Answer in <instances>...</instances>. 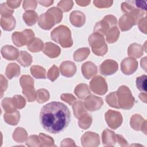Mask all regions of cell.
<instances>
[{
  "label": "cell",
  "mask_w": 147,
  "mask_h": 147,
  "mask_svg": "<svg viewBox=\"0 0 147 147\" xmlns=\"http://www.w3.org/2000/svg\"><path fill=\"white\" fill-rule=\"evenodd\" d=\"M74 93L80 99H85L91 94L88 86L84 83H80L76 86L74 90Z\"/></svg>",
  "instance_id": "cb8c5ba5"
},
{
  "label": "cell",
  "mask_w": 147,
  "mask_h": 147,
  "mask_svg": "<svg viewBox=\"0 0 147 147\" xmlns=\"http://www.w3.org/2000/svg\"><path fill=\"white\" fill-rule=\"evenodd\" d=\"M116 137H117V141H118L119 145L122 146H128V144L127 141L124 139V138L121 135L116 134Z\"/></svg>",
  "instance_id": "6f0895ef"
},
{
  "label": "cell",
  "mask_w": 147,
  "mask_h": 147,
  "mask_svg": "<svg viewBox=\"0 0 147 147\" xmlns=\"http://www.w3.org/2000/svg\"><path fill=\"white\" fill-rule=\"evenodd\" d=\"M90 88L95 94L103 95L107 91V84L106 80L100 75H96L90 82Z\"/></svg>",
  "instance_id": "ba28073f"
},
{
  "label": "cell",
  "mask_w": 147,
  "mask_h": 147,
  "mask_svg": "<svg viewBox=\"0 0 147 147\" xmlns=\"http://www.w3.org/2000/svg\"><path fill=\"white\" fill-rule=\"evenodd\" d=\"M90 53L88 48H82L77 49L74 53V59L76 61H82L84 60Z\"/></svg>",
  "instance_id": "1f68e13d"
},
{
  "label": "cell",
  "mask_w": 147,
  "mask_h": 147,
  "mask_svg": "<svg viewBox=\"0 0 147 147\" xmlns=\"http://www.w3.org/2000/svg\"><path fill=\"white\" fill-rule=\"evenodd\" d=\"M61 99L72 105L76 101V98L71 94H63L61 95Z\"/></svg>",
  "instance_id": "816d5d0a"
},
{
  "label": "cell",
  "mask_w": 147,
  "mask_h": 147,
  "mask_svg": "<svg viewBox=\"0 0 147 147\" xmlns=\"http://www.w3.org/2000/svg\"><path fill=\"white\" fill-rule=\"evenodd\" d=\"M137 24L135 18L130 14H125L119 20V26L123 32L130 30Z\"/></svg>",
  "instance_id": "2e32d148"
},
{
  "label": "cell",
  "mask_w": 147,
  "mask_h": 147,
  "mask_svg": "<svg viewBox=\"0 0 147 147\" xmlns=\"http://www.w3.org/2000/svg\"><path fill=\"white\" fill-rule=\"evenodd\" d=\"M13 44L21 47L25 45H28L34 38V33L31 29H25L22 32H15L12 34Z\"/></svg>",
  "instance_id": "8992f818"
},
{
  "label": "cell",
  "mask_w": 147,
  "mask_h": 147,
  "mask_svg": "<svg viewBox=\"0 0 147 147\" xmlns=\"http://www.w3.org/2000/svg\"><path fill=\"white\" fill-rule=\"evenodd\" d=\"M14 13V9H11L8 6L6 2L3 3L0 6V13L2 17H8L12 16Z\"/></svg>",
  "instance_id": "ee69618b"
},
{
  "label": "cell",
  "mask_w": 147,
  "mask_h": 147,
  "mask_svg": "<svg viewBox=\"0 0 147 147\" xmlns=\"http://www.w3.org/2000/svg\"><path fill=\"white\" fill-rule=\"evenodd\" d=\"M118 68V63L111 59L104 61L100 65V73L105 76H109L115 73Z\"/></svg>",
  "instance_id": "9a60e30c"
},
{
  "label": "cell",
  "mask_w": 147,
  "mask_h": 147,
  "mask_svg": "<svg viewBox=\"0 0 147 147\" xmlns=\"http://www.w3.org/2000/svg\"><path fill=\"white\" fill-rule=\"evenodd\" d=\"M30 72L32 75L36 79L46 78V71L41 66L33 65L30 68Z\"/></svg>",
  "instance_id": "e575fe53"
},
{
  "label": "cell",
  "mask_w": 147,
  "mask_h": 147,
  "mask_svg": "<svg viewBox=\"0 0 147 147\" xmlns=\"http://www.w3.org/2000/svg\"><path fill=\"white\" fill-rule=\"evenodd\" d=\"M143 47L137 43L131 44L128 48L127 54L130 56L139 58L143 55Z\"/></svg>",
  "instance_id": "83f0119b"
},
{
  "label": "cell",
  "mask_w": 147,
  "mask_h": 147,
  "mask_svg": "<svg viewBox=\"0 0 147 147\" xmlns=\"http://www.w3.org/2000/svg\"><path fill=\"white\" fill-rule=\"evenodd\" d=\"M117 20L115 16L107 15L102 20L96 23L94 28V32L106 36L110 29L113 26H117Z\"/></svg>",
  "instance_id": "52a82bcc"
},
{
  "label": "cell",
  "mask_w": 147,
  "mask_h": 147,
  "mask_svg": "<svg viewBox=\"0 0 147 147\" xmlns=\"http://www.w3.org/2000/svg\"><path fill=\"white\" fill-rule=\"evenodd\" d=\"M2 108L6 113H13L16 111V108L14 106L13 99L11 98H5L1 103Z\"/></svg>",
  "instance_id": "74e56055"
},
{
  "label": "cell",
  "mask_w": 147,
  "mask_h": 147,
  "mask_svg": "<svg viewBox=\"0 0 147 147\" xmlns=\"http://www.w3.org/2000/svg\"><path fill=\"white\" fill-rule=\"evenodd\" d=\"M70 119L69 109L59 102H52L44 105L40 113V121L42 127L53 134L63 131L68 126Z\"/></svg>",
  "instance_id": "6da1fadb"
},
{
  "label": "cell",
  "mask_w": 147,
  "mask_h": 147,
  "mask_svg": "<svg viewBox=\"0 0 147 147\" xmlns=\"http://www.w3.org/2000/svg\"><path fill=\"white\" fill-rule=\"evenodd\" d=\"M22 94L29 102L36 99L37 91L34 88V80L29 75H22L20 79Z\"/></svg>",
  "instance_id": "5b68a950"
},
{
  "label": "cell",
  "mask_w": 147,
  "mask_h": 147,
  "mask_svg": "<svg viewBox=\"0 0 147 147\" xmlns=\"http://www.w3.org/2000/svg\"><path fill=\"white\" fill-rule=\"evenodd\" d=\"M40 140V146H55L54 140L51 137L45 135L44 133H40L38 135Z\"/></svg>",
  "instance_id": "ab89813d"
},
{
  "label": "cell",
  "mask_w": 147,
  "mask_h": 147,
  "mask_svg": "<svg viewBox=\"0 0 147 147\" xmlns=\"http://www.w3.org/2000/svg\"><path fill=\"white\" fill-rule=\"evenodd\" d=\"M13 102L16 109H21L24 108L26 105V100L25 98L20 95H14L13 98Z\"/></svg>",
  "instance_id": "7bdbcfd3"
},
{
  "label": "cell",
  "mask_w": 147,
  "mask_h": 147,
  "mask_svg": "<svg viewBox=\"0 0 147 147\" xmlns=\"http://www.w3.org/2000/svg\"><path fill=\"white\" fill-rule=\"evenodd\" d=\"M146 75L137 77L136 79V86L137 88L144 92H146Z\"/></svg>",
  "instance_id": "60d3db41"
},
{
  "label": "cell",
  "mask_w": 147,
  "mask_h": 147,
  "mask_svg": "<svg viewBox=\"0 0 147 147\" xmlns=\"http://www.w3.org/2000/svg\"><path fill=\"white\" fill-rule=\"evenodd\" d=\"M27 47L30 52H38L42 49L44 44L42 40L40 38H34V40L28 45H27Z\"/></svg>",
  "instance_id": "8d00e7d4"
},
{
  "label": "cell",
  "mask_w": 147,
  "mask_h": 147,
  "mask_svg": "<svg viewBox=\"0 0 147 147\" xmlns=\"http://www.w3.org/2000/svg\"><path fill=\"white\" fill-rule=\"evenodd\" d=\"M78 119V125L79 127L84 130L89 128L92 122V117L87 113L81 115Z\"/></svg>",
  "instance_id": "836d02e7"
},
{
  "label": "cell",
  "mask_w": 147,
  "mask_h": 147,
  "mask_svg": "<svg viewBox=\"0 0 147 147\" xmlns=\"http://www.w3.org/2000/svg\"><path fill=\"white\" fill-rule=\"evenodd\" d=\"M4 121L9 125H16L18 123L20 118V114L18 111L13 113H6L3 115Z\"/></svg>",
  "instance_id": "f1b7e54d"
},
{
  "label": "cell",
  "mask_w": 147,
  "mask_h": 147,
  "mask_svg": "<svg viewBox=\"0 0 147 147\" xmlns=\"http://www.w3.org/2000/svg\"><path fill=\"white\" fill-rule=\"evenodd\" d=\"M76 3L80 6H86L90 3V1H76Z\"/></svg>",
  "instance_id": "94428289"
},
{
  "label": "cell",
  "mask_w": 147,
  "mask_h": 147,
  "mask_svg": "<svg viewBox=\"0 0 147 147\" xmlns=\"http://www.w3.org/2000/svg\"><path fill=\"white\" fill-rule=\"evenodd\" d=\"M59 75V71L57 67L53 65L48 71L47 77L52 82L55 81Z\"/></svg>",
  "instance_id": "bcb514c9"
},
{
  "label": "cell",
  "mask_w": 147,
  "mask_h": 147,
  "mask_svg": "<svg viewBox=\"0 0 147 147\" xmlns=\"http://www.w3.org/2000/svg\"><path fill=\"white\" fill-rule=\"evenodd\" d=\"M139 98L144 103H146V92H142L139 94Z\"/></svg>",
  "instance_id": "6125c7cd"
},
{
  "label": "cell",
  "mask_w": 147,
  "mask_h": 147,
  "mask_svg": "<svg viewBox=\"0 0 147 147\" xmlns=\"http://www.w3.org/2000/svg\"><path fill=\"white\" fill-rule=\"evenodd\" d=\"M1 53L2 57L7 60H15L18 59L20 55L18 49L9 45L3 46Z\"/></svg>",
  "instance_id": "ac0fdd59"
},
{
  "label": "cell",
  "mask_w": 147,
  "mask_h": 147,
  "mask_svg": "<svg viewBox=\"0 0 147 147\" xmlns=\"http://www.w3.org/2000/svg\"><path fill=\"white\" fill-rule=\"evenodd\" d=\"M16 20L13 16L8 17H1V26L4 30H12L16 26Z\"/></svg>",
  "instance_id": "d4e9b609"
},
{
  "label": "cell",
  "mask_w": 147,
  "mask_h": 147,
  "mask_svg": "<svg viewBox=\"0 0 147 147\" xmlns=\"http://www.w3.org/2000/svg\"><path fill=\"white\" fill-rule=\"evenodd\" d=\"M94 5L98 7V8H105V7H110L113 3V1H102V0H99V1H94L93 2Z\"/></svg>",
  "instance_id": "f907efd6"
},
{
  "label": "cell",
  "mask_w": 147,
  "mask_h": 147,
  "mask_svg": "<svg viewBox=\"0 0 147 147\" xmlns=\"http://www.w3.org/2000/svg\"><path fill=\"white\" fill-rule=\"evenodd\" d=\"M38 24L42 29L49 30L56 24L55 18L51 13L47 11L39 16Z\"/></svg>",
  "instance_id": "5bb4252c"
},
{
  "label": "cell",
  "mask_w": 147,
  "mask_h": 147,
  "mask_svg": "<svg viewBox=\"0 0 147 147\" xmlns=\"http://www.w3.org/2000/svg\"><path fill=\"white\" fill-rule=\"evenodd\" d=\"M37 6V2L36 1H23V8L24 10H33L36 8Z\"/></svg>",
  "instance_id": "681fc988"
},
{
  "label": "cell",
  "mask_w": 147,
  "mask_h": 147,
  "mask_svg": "<svg viewBox=\"0 0 147 147\" xmlns=\"http://www.w3.org/2000/svg\"><path fill=\"white\" fill-rule=\"evenodd\" d=\"M51 37L52 40L63 48L71 47L73 44L71 30L65 25H60L54 29L51 32Z\"/></svg>",
  "instance_id": "7a4b0ae2"
},
{
  "label": "cell",
  "mask_w": 147,
  "mask_h": 147,
  "mask_svg": "<svg viewBox=\"0 0 147 147\" xmlns=\"http://www.w3.org/2000/svg\"><path fill=\"white\" fill-rule=\"evenodd\" d=\"M120 32L117 26L111 27L106 34V41L109 43H114L116 42L119 37Z\"/></svg>",
  "instance_id": "d6a6232c"
},
{
  "label": "cell",
  "mask_w": 147,
  "mask_h": 147,
  "mask_svg": "<svg viewBox=\"0 0 147 147\" xmlns=\"http://www.w3.org/2000/svg\"><path fill=\"white\" fill-rule=\"evenodd\" d=\"M74 5V2L72 1H60L57 6L60 9H61L63 11L67 12L69 11Z\"/></svg>",
  "instance_id": "7dc6e473"
},
{
  "label": "cell",
  "mask_w": 147,
  "mask_h": 147,
  "mask_svg": "<svg viewBox=\"0 0 147 147\" xmlns=\"http://www.w3.org/2000/svg\"><path fill=\"white\" fill-rule=\"evenodd\" d=\"M106 101L110 106L116 109H119L117 102L116 92H111L108 95H107L106 97Z\"/></svg>",
  "instance_id": "b9f144b4"
},
{
  "label": "cell",
  "mask_w": 147,
  "mask_h": 147,
  "mask_svg": "<svg viewBox=\"0 0 147 147\" xmlns=\"http://www.w3.org/2000/svg\"><path fill=\"white\" fill-rule=\"evenodd\" d=\"M17 61L23 67L29 66L33 61L32 56L26 51H20V55L17 59Z\"/></svg>",
  "instance_id": "f546056e"
},
{
  "label": "cell",
  "mask_w": 147,
  "mask_h": 147,
  "mask_svg": "<svg viewBox=\"0 0 147 147\" xmlns=\"http://www.w3.org/2000/svg\"><path fill=\"white\" fill-rule=\"evenodd\" d=\"M102 139L103 145L107 146H114L117 142L116 134L114 132L108 129L103 130L102 135Z\"/></svg>",
  "instance_id": "603a6c76"
},
{
  "label": "cell",
  "mask_w": 147,
  "mask_h": 147,
  "mask_svg": "<svg viewBox=\"0 0 147 147\" xmlns=\"http://www.w3.org/2000/svg\"><path fill=\"white\" fill-rule=\"evenodd\" d=\"M103 105V101L100 97L90 95L85 98L84 106L86 109L90 111L98 110Z\"/></svg>",
  "instance_id": "7c38bea8"
},
{
  "label": "cell",
  "mask_w": 147,
  "mask_h": 147,
  "mask_svg": "<svg viewBox=\"0 0 147 147\" xmlns=\"http://www.w3.org/2000/svg\"><path fill=\"white\" fill-rule=\"evenodd\" d=\"M84 103L82 101H76L72 105V109L75 117L79 118L81 115L87 113Z\"/></svg>",
  "instance_id": "d590c367"
},
{
  "label": "cell",
  "mask_w": 147,
  "mask_h": 147,
  "mask_svg": "<svg viewBox=\"0 0 147 147\" xmlns=\"http://www.w3.org/2000/svg\"><path fill=\"white\" fill-rule=\"evenodd\" d=\"M130 124L131 127L136 130H141L146 134V121L140 115L134 114L130 118Z\"/></svg>",
  "instance_id": "e0dca14e"
},
{
  "label": "cell",
  "mask_w": 147,
  "mask_h": 147,
  "mask_svg": "<svg viewBox=\"0 0 147 147\" xmlns=\"http://www.w3.org/2000/svg\"><path fill=\"white\" fill-rule=\"evenodd\" d=\"M105 120L109 127L117 129L121 125L123 118L119 112L109 110L105 114Z\"/></svg>",
  "instance_id": "9c48e42d"
},
{
  "label": "cell",
  "mask_w": 147,
  "mask_h": 147,
  "mask_svg": "<svg viewBox=\"0 0 147 147\" xmlns=\"http://www.w3.org/2000/svg\"><path fill=\"white\" fill-rule=\"evenodd\" d=\"M121 9L125 14H130L133 16L136 20L137 23L138 21L146 14V11L136 7L130 2V1L122 2L121 4Z\"/></svg>",
  "instance_id": "30bf717a"
},
{
  "label": "cell",
  "mask_w": 147,
  "mask_h": 147,
  "mask_svg": "<svg viewBox=\"0 0 147 147\" xmlns=\"http://www.w3.org/2000/svg\"><path fill=\"white\" fill-rule=\"evenodd\" d=\"M22 18L26 24L28 26H32L34 25L38 18L37 13L34 10L26 11L24 13Z\"/></svg>",
  "instance_id": "4316f807"
},
{
  "label": "cell",
  "mask_w": 147,
  "mask_h": 147,
  "mask_svg": "<svg viewBox=\"0 0 147 147\" xmlns=\"http://www.w3.org/2000/svg\"><path fill=\"white\" fill-rule=\"evenodd\" d=\"M47 11L51 13L55 17L56 24L61 22L63 18V12L61 10V9L56 7H53L49 9Z\"/></svg>",
  "instance_id": "f6af8a7d"
},
{
  "label": "cell",
  "mask_w": 147,
  "mask_h": 147,
  "mask_svg": "<svg viewBox=\"0 0 147 147\" xmlns=\"http://www.w3.org/2000/svg\"><path fill=\"white\" fill-rule=\"evenodd\" d=\"M38 2L44 6L48 7L53 4V1H39Z\"/></svg>",
  "instance_id": "91938a15"
},
{
  "label": "cell",
  "mask_w": 147,
  "mask_h": 147,
  "mask_svg": "<svg viewBox=\"0 0 147 147\" xmlns=\"http://www.w3.org/2000/svg\"><path fill=\"white\" fill-rule=\"evenodd\" d=\"M88 42L92 51L97 56H103L107 52V45L104 36L98 33H93L88 37Z\"/></svg>",
  "instance_id": "277c9868"
},
{
  "label": "cell",
  "mask_w": 147,
  "mask_h": 147,
  "mask_svg": "<svg viewBox=\"0 0 147 147\" xmlns=\"http://www.w3.org/2000/svg\"><path fill=\"white\" fill-rule=\"evenodd\" d=\"M116 92L117 102L119 108L129 110L133 107L135 99L129 87L126 86H121L118 88Z\"/></svg>",
  "instance_id": "3957f363"
},
{
  "label": "cell",
  "mask_w": 147,
  "mask_h": 147,
  "mask_svg": "<svg viewBox=\"0 0 147 147\" xmlns=\"http://www.w3.org/2000/svg\"><path fill=\"white\" fill-rule=\"evenodd\" d=\"M13 138L15 141L22 143L27 140L28 134L24 128L18 127L15 129L13 134Z\"/></svg>",
  "instance_id": "4dcf8cb0"
},
{
  "label": "cell",
  "mask_w": 147,
  "mask_h": 147,
  "mask_svg": "<svg viewBox=\"0 0 147 147\" xmlns=\"http://www.w3.org/2000/svg\"><path fill=\"white\" fill-rule=\"evenodd\" d=\"M98 69L96 65L91 61H87L82 65V72L83 76L87 79H90L94 75L97 74Z\"/></svg>",
  "instance_id": "44dd1931"
},
{
  "label": "cell",
  "mask_w": 147,
  "mask_h": 147,
  "mask_svg": "<svg viewBox=\"0 0 147 147\" xmlns=\"http://www.w3.org/2000/svg\"><path fill=\"white\" fill-rule=\"evenodd\" d=\"M60 71L63 76L65 77H72L76 71L75 64L71 61H65L60 65Z\"/></svg>",
  "instance_id": "d6986e66"
},
{
  "label": "cell",
  "mask_w": 147,
  "mask_h": 147,
  "mask_svg": "<svg viewBox=\"0 0 147 147\" xmlns=\"http://www.w3.org/2000/svg\"><path fill=\"white\" fill-rule=\"evenodd\" d=\"M61 146H76L75 142L71 138H66L62 141L61 144Z\"/></svg>",
  "instance_id": "680465c9"
},
{
  "label": "cell",
  "mask_w": 147,
  "mask_h": 147,
  "mask_svg": "<svg viewBox=\"0 0 147 147\" xmlns=\"http://www.w3.org/2000/svg\"><path fill=\"white\" fill-rule=\"evenodd\" d=\"M69 20L72 25L76 27L80 28L84 24L86 21V16L83 12L75 10L71 13Z\"/></svg>",
  "instance_id": "7402d4cb"
},
{
  "label": "cell",
  "mask_w": 147,
  "mask_h": 147,
  "mask_svg": "<svg viewBox=\"0 0 147 147\" xmlns=\"http://www.w3.org/2000/svg\"><path fill=\"white\" fill-rule=\"evenodd\" d=\"M130 2L137 9L146 11V3L145 1H130Z\"/></svg>",
  "instance_id": "f5cc1de1"
},
{
  "label": "cell",
  "mask_w": 147,
  "mask_h": 147,
  "mask_svg": "<svg viewBox=\"0 0 147 147\" xmlns=\"http://www.w3.org/2000/svg\"><path fill=\"white\" fill-rule=\"evenodd\" d=\"M7 85H8L7 80L3 76V75H1V98L2 97L3 92L7 89Z\"/></svg>",
  "instance_id": "11a10c76"
},
{
  "label": "cell",
  "mask_w": 147,
  "mask_h": 147,
  "mask_svg": "<svg viewBox=\"0 0 147 147\" xmlns=\"http://www.w3.org/2000/svg\"><path fill=\"white\" fill-rule=\"evenodd\" d=\"M43 53L51 58L58 57L61 52V49L59 46L51 42H47L44 44Z\"/></svg>",
  "instance_id": "ffe728a7"
},
{
  "label": "cell",
  "mask_w": 147,
  "mask_h": 147,
  "mask_svg": "<svg viewBox=\"0 0 147 147\" xmlns=\"http://www.w3.org/2000/svg\"><path fill=\"white\" fill-rule=\"evenodd\" d=\"M137 60L132 57L124 59L121 64V69L122 72L127 75L133 74L138 68Z\"/></svg>",
  "instance_id": "8fae6325"
},
{
  "label": "cell",
  "mask_w": 147,
  "mask_h": 147,
  "mask_svg": "<svg viewBox=\"0 0 147 147\" xmlns=\"http://www.w3.org/2000/svg\"><path fill=\"white\" fill-rule=\"evenodd\" d=\"M26 145L28 146H40L41 142L39 137L36 135L30 136L28 138Z\"/></svg>",
  "instance_id": "c3c4849f"
},
{
  "label": "cell",
  "mask_w": 147,
  "mask_h": 147,
  "mask_svg": "<svg viewBox=\"0 0 147 147\" xmlns=\"http://www.w3.org/2000/svg\"><path fill=\"white\" fill-rule=\"evenodd\" d=\"M146 57H144L143 59H141V67L143 68V69L146 71Z\"/></svg>",
  "instance_id": "be15d7a7"
},
{
  "label": "cell",
  "mask_w": 147,
  "mask_h": 147,
  "mask_svg": "<svg viewBox=\"0 0 147 147\" xmlns=\"http://www.w3.org/2000/svg\"><path fill=\"white\" fill-rule=\"evenodd\" d=\"M81 142L83 146H98L100 143V138L98 134L94 132L87 131L82 136Z\"/></svg>",
  "instance_id": "4fadbf2b"
},
{
  "label": "cell",
  "mask_w": 147,
  "mask_h": 147,
  "mask_svg": "<svg viewBox=\"0 0 147 147\" xmlns=\"http://www.w3.org/2000/svg\"><path fill=\"white\" fill-rule=\"evenodd\" d=\"M20 74V67L16 63H10L7 65L6 68L5 75L9 79L13 77L19 76Z\"/></svg>",
  "instance_id": "484cf974"
},
{
  "label": "cell",
  "mask_w": 147,
  "mask_h": 147,
  "mask_svg": "<svg viewBox=\"0 0 147 147\" xmlns=\"http://www.w3.org/2000/svg\"><path fill=\"white\" fill-rule=\"evenodd\" d=\"M49 99V93L45 89H38L37 91L36 100L39 103H42L48 100Z\"/></svg>",
  "instance_id": "f35d334b"
},
{
  "label": "cell",
  "mask_w": 147,
  "mask_h": 147,
  "mask_svg": "<svg viewBox=\"0 0 147 147\" xmlns=\"http://www.w3.org/2000/svg\"><path fill=\"white\" fill-rule=\"evenodd\" d=\"M138 25L140 30L144 33L145 34H146V17H142L141 18L138 22Z\"/></svg>",
  "instance_id": "db71d44e"
},
{
  "label": "cell",
  "mask_w": 147,
  "mask_h": 147,
  "mask_svg": "<svg viewBox=\"0 0 147 147\" xmlns=\"http://www.w3.org/2000/svg\"><path fill=\"white\" fill-rule=\"evenodd\" d=\"M21 3V1H6V3L9 7L11 9H14V8H17L20 6Z\"/></svg>",
  "instance_id": "9f6ffc18"
}]
</instances>
